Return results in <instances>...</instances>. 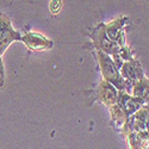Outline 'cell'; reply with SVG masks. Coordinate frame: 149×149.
Here are the masks:
<instances>
[{
	"label": "cell",
	"instance_id": "cell-3",
	"mask_svg": "<svg viewBox=\"0 0 149 149\" xmlns=\"http://www.w3.org/2000/svg\"><path fill=\"white\" fill-rule=\"evenodd\" d=\"M22 41L26 44L28 48L32 50H44V49H50L53 47V42L47 40L40 33L29 32L24 37H22Z\"/></svg>",
	"mask_w": 149,
	"mask_h": 149
},
{
	"label": "cell",
	"instance_id": "cell-5",
	"mask_svg": "<svg viewBox=\"0 0 149 149\" xmlns=\"http://www.w3.org/2000/svg\"><path fill=\"white\" fill-rule=\"evenodd\" d=\"M62 6V1L61 0H52L50 1V11L53 15H57Z\"/></svg>",
	"mask_w": 149,
	"mask_h": 149
},
{
	"label": "cell",
	"instance_id": "cell-1",
	"mask_svg": "<svg viewBox=\"0 0 149 149\" xmlns=\"http://www.w3.org/2000/svg\"><path fill=\"white\" fill-rule=\"evenodd\" d=\"M17 40H22L20 35L12 29L11 22L5 16H0V55L12 42Z\"/></svg>",
	"mask_w": 149,
	"mask_h": 149
},
{
	"label": "cell",
	"instance_id": "cell-2",
	"mask_svg": "<svg viewBox=\"0 0 149 149\" xmlns=\"http://www.w3.org/2000/svg\"><path fill=\"white\" fill-rule=\"evenodd\" d=\"M99 57H100V65H102V68L104 72V77L109 80V82L116 85L117 87H123L122 79L113 65V62L104 53H99Z\"/></svg>",
	"mask_w": 149,
	"mask_h": 149
},
{
	"label": "cell",
	"instance_id": "cell-6",
	"mask_svg": "<svg viewBox=\"0 0 149 149\" xmlns=\"http://www.w3.org/2000/svg\"><path fill=\"white\" fill-rule=\"evenodd\" d=\"M4 85V66H3V61L0 57V86Z\"/></svg>",
	"mask_w": 149,
	"mask_h": 149
},
{
	"label": "cell",
	"instance_id": "cell-4",
	"mask_svg": "<svg viewBox=\"0 0 149 149\" xmlns=\"http://www.w3.org/2000/svg\"><path fill=\"white\" fill-rule=\"evenodd\" d=\"M100 94H102V98H103L104 103H106V104L116 103V90L112 87V86H110L107 82L102 85Z\"/></svg>",
	"mask_w": 149,
	"mask_h": 149
}]
</instances>
